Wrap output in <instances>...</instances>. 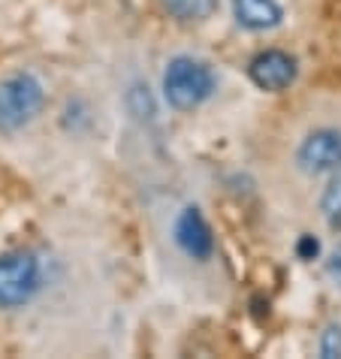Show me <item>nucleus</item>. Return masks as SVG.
<instances>
[{"instance_id": "obj_7", "label": "nucleus", "mask_w": 341, "mask_h": 359, "mask_svg": "<svg viewBox=\"0 0 341 359\" xmlns=\"http://www.w3.org/2000/svg\"><path fill=\"white\" fill-rule=\"evenodd\" d=\"M233 15L239 27L245 31H272L284 18V9H281L278 0H233Z\"/></svg>"}, {"instance_id": "obj_12", "label": "nucleus", "mask_w": 341, "mask_h": 359, "mask_svg": "<svg viewBox=\"0 0 341 359\" xmlns=\"http://www.w3.org/2000/svg\"><path fill=\"white\" fill-rule=\"evenodd\" d=\"M317 251H320V245L314 242V238L302 236V242H299V257H302V260H311V257H314Z\"/></svg>"}, {"instance_id": "obj_4", "label": "nucleus", "mask_w": 341, "mask_h": 359, "mask_svg": "<svg viewBox=\"0 0 341 359\" xmlns=\"http://www.w3.org/2000/svg\"><path fill=\"white\" fill-rule=\"evenodd\" d=\"M296 57L290 52H281V48H263L250 57L248 64V79L254 82L260 91H287L290 85L296 82Z\"/></svg>"}, {"instance_id": "obj_8", "label": "nucleus", "mask_w": 341, "mask_h": 359, "mask_svg": "<svg viewBox=\"0 0 341 359\" xmlns=\"http://www.w3.org/2000/svg\"><path fill=\"white\" fill-rule=\"evenodd\" d=\"M160 4L175 22H206L218 9V0H160Z\"/></svg>"}, {"instance_id": "obj_11", "label": "nucleus", "mask_w": 341, "mask_h": 359, "mask_svg": "<svg viewBox=\"0 0 341 359\" xmlns=\"http://www.w3.org/2000/svg\"><path fill=\"white\" fill-rule=\"evenodd\" d=\"M326 269H329V275H333V281L338 284V290H341V245L335 248L333 254H329V263H326Z\"/></svg>"}, {"instance_id": "obj_3", "label": "nucleus", "mask_w": 341, "mask_h": 359, "mask_svg": "<svg viewBox=\"0 0 341 359\" xmlns=\"http://www.w3.org/2000/svg\"><path fill=\"white\" fill-rule=\"evenodd\" d=\"M43 287V269L31 251L0 257V308H25Z\"/></svg>"}, {"instance_id": "obj_9", "label": "nucleus", "mask_w": 341, "mask_h": 359, "mask_svg": "<svg viewBox=\"0 0 341 359\" xmlns=\"http://www.w3.org/2000/svg\"><path fill=\"white\" fill-rule=\"evenodd\" d=\"M320 212H323L329 226L341 229V169L333 172V182L326 184L323 196H320Z\"/></svg>"}, {"instance_id": "obj_5", "label": "nucleus", "mask_w": 341, "mask_h": 359, "mask_svg": "<svg viewBox=\"0 0 341 359\" xmlns=\"http://www.w3.org/2000/svg\"><path fill=\"white\" fill-rule=\"evenodd\" d=\"M296 163L308 175H323L341 169V133L333 127L311 130L296 151Z\"/></svg>"}, {"instance_id": "obj_6", "label": "nucleus", "mask_w": 341, "mask_h": 359, "mask_svg": "<svg viewBox=\"0 0 341 359\" xmlns=\"http://www.w3.org/2000/svg\"><path fill=\"white\" fill-rule=\"evenodd\" d=\"M175 242L178 248L190 257V260H199V263H206V260H212V254H215V233H212V226H208V221L203 217V212H199L196 205H187L182 215L175 217Z\"/></svg>"}, {"instance_id": "obj_2", "label": "nucleus", "mask_w": 341, "mask_h": 359, "mask_svg": "<svg viewBox=\"0 0 341 359\" xmlns=\"http://www.w3.org/2000/svg\"><path fill=\"white\" fill-rule=\"evenodd\" d=\"M46 106V88L34 73H9L0 79V130L27 127Z\"/></svg>"}, {"instance_id": "obj_1", "label": "nucleus", "mask_w": 341, "mask_h": 359, "mask_svg": "<svg viewBox=\"0 0 341 359\" xmlns=\"http://www.w3.org/2000/svg\"><path fill=\"white\" fill-rule=\"evenodd\" d=\"M215 88L218 79L212 67L206 61H196V57L178 55L163 69V100L178 112H194L215 94Z\"/></svg>"}, {"instance_id": "obj_10", "label": "nucleus", "mask_w": 341, "mask_h": 359, "mask_svg": "<svg viewBox=\"0 0 341 359\" xmlns=\"http://www.w3.org/2000/svg\"><path fill=\"white\" fill-rule=\"evenodd\" d=\"M320 356L326 359L341 356V326H329L323 332V338H320Z\"/></svg>"}]
</instances>
